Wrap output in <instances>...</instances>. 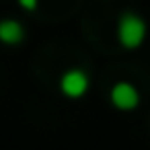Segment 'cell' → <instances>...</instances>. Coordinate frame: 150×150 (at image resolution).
I'll use <instances>...</instances> for the list:
<instances>
[{"instance_id":"1","label":"cell","mask_w":150,"mask_h":150,"mask_svg":"<svg viewBox=\"0 0 150 150\" xmlns=\"http://www.w3.org/2000/svg\"><path fill=\"white\" fill-rule=\"evenodd\" d=\"M146 21L136 13H123L117 21V39L125 50H138L146 39Z\"/></svg>"},{"instance_id":"4","label":"cell","mask_w":150,"mask_h":150,"mask_svg":"<svg viewBox=\"0 0 150 150\" xmlns=\"http://www.w3.org/2000/svg\"><path fill=\"white\" fill-rule=\"evenodd\" d=\"M25 41V27L15 19L0 21V43L4 45H19Z\"/></svg>"},{"instance_id":"3","label":"cell","mask_w":150,"mask_h":150,"mask_svg":"<svg viewBox=\"0 0 150 150\" xmlns=\"http://www.w3.org/2000/svg\"><path fill=\"white\" fill-rule=\"evenodd\" d=\"M88 76L86 72H82L80 68H72V70H66L60 78V91L68 97V99H80L86 95L88 91Z\"/></svg>"},{"instance_id":"5","label":"cell","mask_w":150,"mask_h":150,"mask_svg":"<svg viewBox=\"0 0 150 150\" xmlns=\"http://www.w3.org/2000/svg\"><path fill=\"white\" fill-rule=\"evenodd\" d=\"M37 2H39V0H19V4H21L25 11H35V8H37Z\"/></svg>"},{"instance_id":"2","label":"cell","mask_w":150,"mask_h":150,"mask_svg":"<svg viewBox=\"0 0 150 150\" xmlns=\"http://www.w3.org/2000/svg\"><path fill=\"white\" fill-rule=\"evenodd\" d=\"M109 99H111V105L119 111H134L140 105L138 88L132 82H125V80H119V82L113 84V88L109 93Z\"/></svg>"}]
</instances>
